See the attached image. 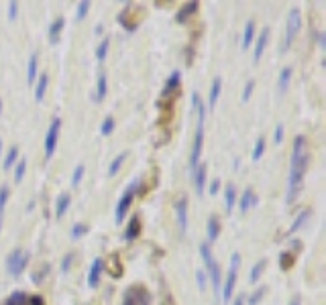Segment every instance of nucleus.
<instances>
[{
	"mask_svg": "<svg viewBox=\"0 0 326 305\" xmlns=\"http://www.w3.org/2000/svg\"><path fill=\"white\" fill-rule=\"evenodd\" d=\"M308 163H310V151H308V141L304 134H298L294 138V147H292V159H290V175H288V196L285 202L294 203V200L300 196L302 185H304V177L308 171Z\"/></svg>",
	"mask_w": 326,
	"mask_h": 305,
	"instance_id": "obj_1",
	"label": "nucleus"
},
{
	"mask_svg": "<svg viewBox=\"0 0 326 305\" xmlns=\"http://www.w3.org/2000/svg\"><path fill=\"white\" fill-rule=\"evenodd\" d=\"M192 104L198 114V128L194 134V145H192V155H190V167L192 171L200 165V157H202V149H204V124H206V106H204L200 94H192Z\"/></svg>",
	"mask_w": 326,
	"mask_h": 305,
	"instance_id": "obj_2",
	"label": "nucleus"
},
{
	"mask_svg": "<svg viewBox=\"0 0 326 305\" xmlns=\"http://www.w3.org/2000/svg\"><path fill=\"white\" fill-rule=\"evenodd\" d=\"M200 256L204 260V265H206V273L210 277V283H212V289L218 293L220 291V283H222V275H220V267H218V262L214 260L212 256V251H210V244L208 242H204L200 244Z\"/></svg>",
	"mask_w": 326,
	"mask_h": 305,
	"instance_id": "obj_3",
	"label": "nucleus"
},
{
	"mask_svg": "<svg viewBox=\"0 0 326 305\" xmlns=\"http://www.w3.org/2000/svg\"><path fill=\"white\" fill-rule=\"evenodd\" d=\"M239 267H241V254L235 253L233 256H230V267H228V273H226L224 285H220V293H222L224 303H228L230 297H233V291H235V285H237V279H239Z\"/></svg>",
	"mask_w": 326,
	"mask_h": 305,
	"instance_id": "obj_4",
	"label": "nucleus"
},
{
	"mask_svg": "<svg viewBox=\"0 0 326 305\" xmlns=\"http://www.w3.org/2000/svg\"><path fill=\"white\" fill-rule=\"evenodd\" d=\"M139 179L137 181H133L125 191H122V196H120V200L116 202V207H114V220L120 222L127 218V214H129V210H131V203H133V200H135V193H137V187H139Z\"/></svg>",
	"mask_w": 326,
	"mask_h": 305,
	"instance_id": "obj_5",
	"label": "nucleus"
},
{
	"mask_svg": "<svg viewBox=\"0 0 326 305\" xmlns=\"http://www.w3.org/2000/svg\"><path fill=\"white\" fill-rule=\"evenodd\" d=\"M31 260V254L27 251H21V248H17V251H12L8 256H6V271L10 277H21L23 271L27 269V265H29Z\"/></svg>",
	"mask_w": 326,
	"mask_h": 305,
	"instance_id": "obj_6",
	"label": "nucleus"
},
{
	"mask_svg": "<svg viewBox=\"0 0 326 305\" xmlns=\"http://www.w3.org/2000/svg\"><path fill=\"white\" fill-rule=\"evenodd\" d=\"M300 25H302V12H300V8H292L290 15H288V25H285V41H283V45H281L283 53L292 47L294 37L298 35V31H300Z\"/></svg>",
	"mask_w": 326,
	"mask_h": 305,
	"instance_id": "obj_7",
	"label": "nucleus"
},
{
	"mask_svg": "<svg viewBox=\"0 0 326 305\" xmlns=\"http://www.w3.org/2000/svg\"><path fill=\"white\" fill-rule=\"evenodd\" d=\"M120 305H151V293L143 285H131L125 291Z\"/></svg>",
	"mask_w": 326,
	"mask_h": 305,
	"instance_id": "obj_8",
	"label": "nucleus"
},
{
	"mask_svg": "<svg viewBox=\"0 0 326 305\" xmlns=\"http://www.w3.org/2000/svg\"><path fill=\"white\" fill-rule=\"evenodd\" d=\"M59 132H61V118H53L49 128H47V134H45V157L51 159L53 152L57 149V141H59Z\"/></svg>",
	"mask_w": 326,
	"mask_h": 305,
	"instance_id": "obj_9",
	"label": "nucleus"
},
{
	"mask_svg": "<svg viewBox=\"0 0 326 305\" xmlns=\"http://www.w3.org/2000/svg\"><path fill=\"white\" fill-rule=\"evenodd\" d=\"M180 86H182V72H171L167 81H165V86H163V92H161V98L163 100H169L173 98L175 94H180Z\"/></svg>",
	"mask_w": 326,
	"mask_h": 305,
	"instance_id": "obj_10",
	"label": "nucleus"
},
{
	"mask_svg": "<svg viewBox=\"0 0 326 305\" xmlns=\"http://www.w3.org/2000/svg\"><path fill=\"white\" fill-rule=\"evenodd\" d=\"M102 271H104V260H102V258H94L92 265H90V271H88V285H90L92 289L98 287L100 277H102Z\"/></svg>",
	"mask_w": 326,
	"mask_h": 305,
	"instance_id": "obj_11",
	"label": "nucleus"
},
{
	"mask_svg": "<svg viewBox=\"0 0 326 305\" xmlns=\"http://www.w3.org/2000/svg\"><path fill=\"white\" fill-rule=\"evenodd\" d=\"M267 41H269V29L265 26V29L261 31V35L257 37V41H253V43H255V49H253V63H259V59L263 57L265 47H267Z\"/></svg>",
	"mask_w": 326,
	"mask_h": 305,
	"instance_id": "obj_12",
	"label": "nucleus"
},
{
	"mask_svg": "<svg viewBox=\"0 0 326 305\" xmlns=\"http://www.w3.org/2000/svg\"><path fill=\"white\" fill-rule=\"evenodd\" d=\"M175 218H178L180 232H186L188 230V200L186 198L175 202Z\"/></svg>",
	"mask_w": 326,
	"mask_h": 305,
	"instance_id": "obj_13",
	"label": "nucleus"
},
{
	"mask_svg": "<svg viewBox=\"0 0 326 305\" xmlns=\"http://www.w3.org/2000/svg\"><path fill=\"white\" fill-rule=\"evenodd\" d=\"M206 177H208V167L206 165H198L194 169V187H196V193L202 196L204 193V187H206Z\"/></svg>",
	"mask_w": 326,
	"mask_h": 305,
	"instance_id": "obj_14",
	"label": "nucleus"
},
{
	"mask_svg": "<svg viewBox=\"0 0 326 305\" xmlns=\"http://www.w3.org/2000/svg\"><path fill=\"white\" fill-rule=\"evenodd\" d=\"M257 203H259V198H257V193H255L251 187H247V189L243 191L241 200H239V207H241V212H249L251 207H255Z\"/></svg>",
	"mask_w": 326,
	"mask_h": 305,
	"instance_id": "obj_15",
	"label": "nucleus"
},
{
	"mask_svg": "<svg viewBox=\"0 0 326 305\" xmlns=\"http://www.w3.org/2000/svg\"><path fill=\"white\" fill-rule=\"evenodd\" d=\"M220 92H222V77L216 76L212 79V86H210V94H208V108L214 110V106L218 104V98H220Z\"/></svg>",
	"mask_w": 326,
	"mask_h": 305,
	"instance_id": "obj_16",
	"label": "nucleus"
},
{
	"mask_svg": "<svg viewBox=\"0 0 326 305\" xmlns=\"http://www.w3.org/2000/svg\"><path fill=\"white\" fill-rule=\"evenodd\" d=\"M139 234H141V220H139V216H133L131 222H129V226H127V230H125V240L127 242L137 240Z\"/></svg>",
	"mask_w": 326,
	"mask_h": 305,
	"instance_id": "obj_17",
	"label": "nucleus"
},
{
	"mask_svg": "<svg viewBox=\"0 0 326 305\" xmlns=\"http://www.w3.org/2000/svg\"><path fill=\"white\" fill-rule=\"evenodd\" d=\"M47 88H49V76L47 74H41L37 84H35V100L37 102H43L45 94H47Z\"/></svg>",
	"mask_w": 326,
	"mask_h": 305,
	"instance_id": "obj_18",
	"label": "nucleus"
},
{
	"mask_svg": "<svg viewBox=\"0 0 326 305\" xmlns=\"http://www.w3.org/2000/svg\"><path fill=\"white\" fill-rule=\"evenodd\" d=\"M198 6H200V4L196 2V0H194V2H186V4L180 8L178 15H175V21H178V23H186L190 17L198 12Z\"/></svg>",
	"mask_w": 326,
	"mask_h": 305,
	"instance_id": "obj_19",
	"label": "nucleus"
},
{
	"mask_svg": "<svg viewBox=\"0 0 326 305\" xmlns=\"http://www.w3.org/2000/svg\"><path fill=\"white\" fill-rule=\"evenodd\" d=\"M108 94V77L104 72L98 74V81H96V94H94V100L96 102H102Z\"/></svg>",
	"mask_w": 326,
	"mask_h": 305,
	"instance_id": "obj_20",
	"label": "nucleus"
},
{
	"mask_svg": "<svg viewBox=\"0 0 326 305\" xmlns=\"http://www.w3.org/2000/svg\"><path fill=\"white\" fill-rule=\"evenodd\" d=\"M63 26H65V19L63 17H57L55 21H53L51 25H49V41L53 45L59 41V35H61V31H63Z\"/></svg>",
	"mask_w": 326,
	"mask_h": 305,
	"instance_id": "obj_21",
	"label": "nucleus"
},
{
	"mask_svg": "<svg viewBox=\"0 0 326 305\" xmlns=\"http://www.w3.org/2000/svg\"><path fill=\"white\" fill-rule=\"evenodd\" d=\"M218 234H220V220H218V216H210L208 224H206V236L210 242H214L218 238Z\"/></svg>",
	"mask_w": 326,
	"mask_h": 305,
	"instance_id": "obj_22",
	"label": "nucleus"
},
{
	"mask_svg": "<svg viewBox=\"0 0 326 305\" xmlns=\"http://www.w3.org/2000/svg\"><path fill=\"white\" fill-rule=\"evenodd\" d=\"M70 202H72L70 193H65V191L59 193L57 200H55V218H63V216H65L67 207H70Z\"/></svg>",
	"mask_w": 326,
	"mask_h": 305,
	"instance_id": "obj_23",
	"label": "nucleus"
},
{
	"mask_svg": "<svg viewBox=\"0 0 326 305\" xmlns=\"http://www.w3.org/2000/svg\"><path fill=\"white\" fill-rule=\"evenodd\" d=\"M37 74H39V57H37V53H33L29 57V63H27V81H29V86H33V81L37 79Z\"/></svg>",
	"mask_w": 326,
	"mask_h": 305,
	"instance_id": "obj_24",
	"label": "nucleus"
},
{
	"mask_svg": "<svg viewBox=\"0 0 326 305\" xmlns=\"http://www.w3.org/2000/svg\"><path fill=\"white\" fill-rule=\"evenodd\" d=\"M253 39H255V23L249 21L244 25V31H243V41H241V47L247 51L251 45H253Z\"/></svg>",
	"mask_w": 326,
	"mask_h": 305,
	"instance_id": "obj_25",
	"label": "nucleus"
},
{
	"mask_svg": "<svg viewBox=\"0 0 326 305\" xmlns=\"http://www.w3.org/2000/svg\"><path fill=\"white\" fill-rule=\"evenodd\" d=\"M292 76H294V69L292 67H283L281 69V74L277 77V90H279V94H285V90H288L290 81H292Z\"/></svg>",
	"mask_w": 326,
	"mask_h": 305,
	"instance_id": "obj_26",
	"label": "nucleus"
},
{
	"mask_svg": "<svg viewBox=\"0 0 326 305\" xmlns=\"http://www.w3.org/2000/svg\"><path fill=\"white\" fill-rule=\"evenodd\" d=\"M312 216V210H308V207H306V210H302L300 214H298V218H296V222H294V224L290 226V232L288 234H294V232H298V230H300L304 224H306V222H308V218Z\"/></svg>",
	"mask_w": 326,
	"mask_h": 305,
	"instance_id": "obj_27",
	"label": "nucleus"
},
{
	"mask_svg": "<svg viewBox=\"0 0 326 305\" xmlns=\"http://www.w3.org/2000/svg\"><path fill=\"white\" fill-rule=\"evenodd\" d=\"M224 205H226V212H230L237 205V189H235V185H226V189H224Z\"/></svg>",
	"mask_w": 326,
	"mask_h": 305,
	"instance_id": "obj_28",
	"label": "nucleus"
},
{
	"mask_svg": "<svg viewBox=\"0 0 326 305\" xmlns=\"http://www.w3.org/2000/svg\"><path fill=\"white\" fill-rule=\"evenodd\" d=\"M127 155H129V152L125 151V152H120V155H116L114 159H112V163H110V167H108V175H116L118 171H120V167H122V165H125V161H127Z\"/></svg>",
	"mask_w": 326,
	"mask_h": 305,
	"instance_id": "obj_29",
	"label": "nucleus"
},
{
	"mask_svg": "<svg viewBox=\"0 0 326 305\" xmlns=\"http://www.w3.org/2000/svg\"><path fill=\"white\" fill-rule=\"evenodd\" d=\"M27 299L29 295L23 293V291H15V293H10L8 299L4 301V305H27Z\"/></svg>",
	"mask_w": 326,
	"mask_h": 305,
	"instance_id": "obj_30",
	"label": "nucleus"
},
{
	"mask_svg": "<svg viewBox=\"0 0 326 305\" xmlns=\"http://www.w3.org/2000/svg\"><path fill=\"white\" fill-rule=\"evenodd\" d=\"M265 265H267V262H265L263 258H261V260H257L255 265H253V269H251V275H249V281H251V283H257V281L261 279V275H263V269H265Z\"/></svg>",
	"mask_w": 326,
	"mask_h": 305,
	"instance_id": "obj_31",
	"label": "nucleus"
},
{
	"mask_svg": "<svg viewBox=\"0 0 326 305\" xmlns=\"http://www.w3.org/2000/svg\"><path fill=\"white\" fill-rule=\"evenodd\" d=\"M294 265H296L294 253H281V254H279V269H281V271H290Z\"/></svg>",
	"mask_w": 326,
	"mask_h": 305,
	"instance_id": "obj_32",
	"label": "nucleus"
},
{
	"mask_svg": "<svg viewBox=\"0 0 326 305\" xmlns=\"http://www.w3.org/2000/svg\"><path fill=\"white\" fill-rule=\"evenodd\" d=\"M263 152H265V136H259L255 141V147H253V155H251V159L257 163L261 157H263Z\"/></svg>",
	"mask_w": 326,
	"mask_h": 305,
	"instance_id": "obj_33",
	"label": "nucleus"
},
{
	"mask_svg": "<svg viewBox=\"0 0 326 305\" xmlns=\"http://www.w3.org/2000/svg\"><path fill=\"white\" fill-rule=\"evenodd\" d=\"M108 49H110V39L108 37H104L102 41H100V45L96 47V59L102 63L104 59H106V55H108Z\"/></svg>",
	"mask_w": 326,
	"mask_h": 305,
	"instance_id": "obj_34",
	"label": "nucleus"
},
{
	"mask_svg": "<svg viewBox=\"0 0 326 305\" xmlns=\"http://www.w3.org/2000/svg\"><path fill=\"white\" fill-rule=\"evenodd\" d=\"M17 157H19V147H10L8 152H6V157H4V163H2V167L8 171L12 165L17 163Z\"/></svg>",
	"mask_w": 326,
	"mask_h": 305,
	"instance_id": "obj_35",
	"label": "nucleus"
},
{
	"mask_svg": "<svg viewBox=\"0 0 326 305\" xmlns=\"http://www.w3.org/2000/svg\"><path fill=\"white\" fill-rule=\"evenodd\" d=\"M112 130H114V118H112V116H106V118L102 120L100 134H102V136H108V134H112Z\"/></svg>",
	"mask_w": 326,
	"mask_h": 305,
	"instance_id": "obj_36",
	"label": "nucleus"
},
{
	"mask_svg": "<svg viewBox=\"0 0 326 305\" xmlns=\"http://www.w3.org/2000/svg\"><path fill=\"white\" fill-rule=\"evenodd\" d=\"M25 173H27V159H21L17 163V167H15V181L17 183H21L25 179Z\"/></svg>",
	"mask_w": 326,
	"mask_h": 305,
	"instance_id": "obj_37",
	"label": "nucleus"
},
{
	"mask_svg": "<svg viewBox=\"0 0 326 305\" xmlns=\"http://www.w3.org/2000/svg\"><path fill=\"white\" fill-rule=\"evenodd\" d=\"M88 10H90V2L84 0V2L78 4V12H76V21H84L88 17Z\"/></svg>",
	"mask_w": 326,
	"mask_h": 305,
	"instance_id": "obj_38",
	"label": "nucleus"
},
{
	"mask_svg": "<svg viewBox=\"0 0 326 305\" xmlns=\"http://www.w3.org/2000/svg\"><path fill=\"white\" fill-rule=\"evenodd\" d=\"M84 165H78V167L74 169V173H72V187H78L80 185V181H82V177H84Z\"/></svg>",
	"mask_w": 326,
	"mask_h": 305,
	"instance_id": "obj_39",
	"label": "nucleus"
},
{
	"mask_svg": "<svg viewBox=\"0 0 326 305\" xmlns=\"http://www.w3.org/2000/svg\"><path fill=\"white\" fill-rule=\"evenodd\" d=\"M8 198H10V189L6 185H2V187H0V216H2V212H4Z\"/></svg>",
	"mask_w": 326,
	"mask_h": 305,
	"instance_id": "obj_40",
	"label": "nucleus"
},
{
	"mask_svg": "<svg viewBox=\"0 0 326 305\" xmlns=\"http://www.w3.org/2000/svg\"><path fill=\"white\" fill-rule=\"evenodd\" d=\"M86 232H88V226H84V224H80V222H78V224H74V228H72V238L78 240V238L84 236Z\"/></svg>",
	"mask_w": 326,
	"mask_h": 305,
	"instance_id": "obj_41",
	"label": "nucleus"
},
{
	"mask_svg": "<svg viewBox=\"0 0 326 305\" xmlns=\"http://www.w3.org/2000/svg\"><path fill=\"white\" fill-rule=\"evenodd\" d=\"M263 293H265V287H259L253 291V295L249 297V305H259V301L263 299Z\"/></svg>",
	"mask_w": 326,
	"mask_h": 305,
	"instance_id": "obj_42",
	"label": "nucleus"
},
{
	"mask_svg": "<svg viewBox=\"0 0 326 305\" xmlns=\"http://www.w3.org/2000/svg\"><path fill=\"white\" fill-rule=\"evenodd\" d=\"M253 90H255V79H249L247 81V86H244V90H243V102H249L251 100V94H253Z\"/></svg>",
	"mask_w": 326,
	"mask_h": 305,
	"instance_id": "obj_43",
	"label": "nucleus"
},
{
	"mask_svg": "<svg viewBox=\"0 0 326 305\" xmlns=\"http://www.w3.org/2000/svg\"><path fill=\"white\" fill-rule=\"evenodd\" d=\"M283 134H285V127H283V124H277L275 130H273V143L275 145L283 141Z\"/></svg>",
	"mask_w": 326,
	"mask_h": 305,
	"instance_id": "obj_44",
	"label": "nucleus"
},
{
	"mask_svg": "<svg viewBox=\"0 0 326 305\" xmlns=\"http://www.w3.org/2000/svg\"><path fill=\"white\" fill-rule=\"evenodd\" d=\"M72 262H74V253H67V254L63 256V260H61V271H63V273L70 271Z\"/></svg>",
	"mask_w": 326,
	"mask_h": 305,
	"instance_id": "obj_45",
	"label": "nucleus"
},
{
	"mask_svg": "<svg viewBox=\"0 0 326 305\" xmlns=\"http://www.w3.org/2000/svg\"><path fill=\"white\" fill-rule=\"evenodd\" d=\"M112 277H122V267L118 262V256H112V269H110Z\"/></svg>",
	"mask_w": 326,
	"mask_h": 305,
	"instance_id": "obj_46",
	"label": "nucleus"
},
{
	"mask_svg": "<svg viewBox=\"0 0 326 305\" xmlns=\"http://www.w3.org/2000/svg\"><path fill=\"white\" fill-rule=\"evenodd\" d=\"M17 15H19V4L15 2V0H12V2H8V19H10V21H15Z\"/></svg>",
	"mask_w": 326,
	"mask_h": 305,
	"instance_id": "obj_47",
	"label": "nucleus"
},
{
	"mask_svg": "<svg viewBox=\"0 0 326 305\" xmlns=\"http://www.w3.org/2000/svg\"><path fill=\"white\" fill-rule=\"evenodd\" d=\"M196 279H198V287H200V291L206 289V275H204V271H196Z\"/></svg>",
	"mask_w": 326,
	"mask_h": 305,
	"instance_id": "obj_48",
	"label": "nucleus"
},
{
	"mask_svg": "<svg viewBox=\"0 0 326 305\" xmlns=\"http://www.w3.org/2000/svg\"><path fill=\"white\" fill-rule=\"evenodd\" d=\"M27 305H45V301L41 295H31L29 299H27Z\"/></svg>",
	"mask_w": 326,
	"mask_h": 305,
	"instance_id": "obj_49",
	"label": "nucleus"
},
{
	"mask_svg": "<svg viewBox=\"0 0 326 305\" xmlns=\"http://www.w3.org/2000/svg\"><path fill=\"white\" fill-rule=\"evenodd\" d=\"M218 189H220V179H212V183H210V193H212V196H216V193H218Z\"/></svg>",
	"mask_w": 326,
	"mask_h": 305,
	"instance_id": "obj_50",
	"label": "nucleus"
},
{
	"mask_svg": "<svg viewBox=\"0 0 326 305\" xmlns=\"http://www.w3.org/2000/svg\"><path fill=\"white\" fill-rule=\"evenodd\" d=\"M290 305H302V299H300V295H296V297H292Z\"/></svg>",
	"mask_w": 326,
	"mask_h": 305,
	"instance_id": "obj_51",
	"label": "nucleus"
},
{
	"mask_svg": "<svg viewBox=\"0 0 326 305\" xmlns=\"http://www.w3.org/2000/svg\"><path fill=\"white\" fill-rule=\"evenodd\" d=\"M233 305H244V295H239V297L233 301Z\"/></svg>",
	"mask_w": 326,
	"mask_h": 305,
	"instance_id": "obj_52",
	"label": "nucleus"
},
{
	"mask_svg": "<svg viewBox=\"0 0 326 305\" xmlns=\"http://www.w3.org/2000/svg\"><path fill=\"white\" fill-rule=\"evenodd\" d=\"M102 31H104V26H102V25H98V26H96V35H100Z\"/></svg>",
	"mask_w": 326,
	"mask_h": 305,
	"instance_id": "obj_53",
	"label": "nucleus"
},
{
	"mask_svg": "<svg viewBox=\"0 0 326 305\" xmlns=\"http://www.w3.org/2000/svg\"><path fill=\"white\" fill-rule=\"evenodd\" d=\"M0 155H2V141H0Z\"/></svg>",
	"mask_w": 326,
	"mask_h": 305,
	"instance_id": "obj_54",
	"label": "nucleus"
},
{
	"mask_svg": "<svg viewBox=\"0 0 326 305\" xmlns=\"http://www.w3.org/2000/svg\"><path fill=\"white\" fill-rule=\"evenodd\" d=\"M0 230H2V216H0Z\"/></svg>",
	"mask_w": 326,
	"mask_h": 305,
	"instance_id": "obj_55",
	"label": "nucleus"
},
{
	"mask_svg": "<svg viewBox=\"0 0 326 305\" xmlns=\"http://www.w3.org/2000/svg\"><path fill=\"white\" fill-rule=\"evenodd\" d=\"M0 112H2V100H0Z\"/></svg>",
	"mask_w": 326,
	"mask_h": 305,
	"instance_id": "obj_56",
	"label": "nucleus"
}]
</instances>
